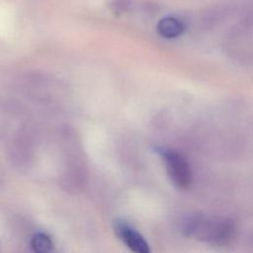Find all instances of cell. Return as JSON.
Listing matches in <instances>:
<instances>
[{
  "label": "cell",
  "instance_id": "6da1fadb",
  "mask_svg": "<svg viewBox=\"0 0 253 253\" xmlns=\"http://www.w3.org/2000/svg\"><path fill=\"white\" fill-rule=\"evenodd\" d=\"M184 228L187 235L215 245L230 242L235 233L234 223L230 219L208 215L190 217Z\"/></svg>",
  "mask_w": 253,
  "mask_h": 253
},
{
  "label": "cell",
  "instance_id": "7a4b0ae2",
  "mask_svg": "<svg viewBox=\"0 0 253 253\" xmlns=\"http://www.w3.org/2000/svg\"><path fill=\"white\" fill-rule=\"evenodd\" d=\"M161 154L172 182L180 189H187L192 182V172L186 158L171 149L163 150Z\"/></svg>",
  "mask_w": 253,
  "mask_h": 253
},
{
  "label": "cell",
  "instance_id": "3957f363",
  "mask_svg": "<svg viewBox=\"0 0 253 253\" xmlns=\"http://www.w3.org/2000/svg\"><path fill=\"white\" fill-rule=\"evenodd\" d=\"M117 236L133 253H151L148 243L143 236L125 220H117L114 224Z\"/></svg>",
  "mask_w": 253,
  "mask_h": 253
},
{
  "label": "cell",
  "instance_id": "277c9868",
  "mask_svg": "<svg viewBox=\"0 0 253 253\" xmlns=\"http://www.w3.org/2000/svg\"><path fill=\"white\" fill-rule=\"evenodd\" d=\"M184 23L175 17H166L157 24V32L160 36L173 39L180 36L184 32Z\"/></svg>",
  "mask_w": 253,
  "mask_h": 253
},
{
  "label": "cell",
  "instance_id": "5b68a950",
  "mask_svg": "<svg viewBox=\"0 0 253 253\" xmlns=\"http://www.w3.org/2000/svg\"><path fill=\"white\" fill-rule=\"evenodd\" d=\"M52 246L51 239L43 233H38L32 239V247L36 253H50Z\"/></svg>",
  "mask_w": 253,
  "mask_h": 253
},
{
  "label": "cell",
  "instance_id": "8992f818",
  "mask_svg": "<svg viewBox=\"0 0 253 253\" xmlns=\"http://www.w3.org/2000/svg\"><path fill=\"white\" fill-rule=\"evenodd\" d=\"M130 0H113L110 7L115 14H123L130 9Z\"/></svg>",
  "mask_w": 253,
  "mask_h": 253
}]
</instances>
